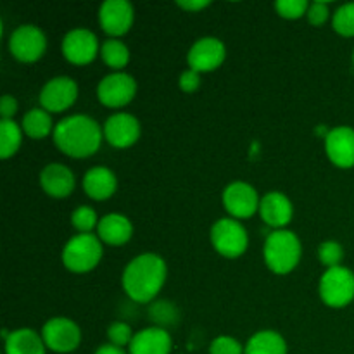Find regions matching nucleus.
<instances>
[{"instance_id": "1a4fd4ad", "label": "nucleus", "mask_w": 354, "mask_h": 354, "mask_svg": "<svg viewBox=\"0 0 354 354\" xmlns=\"http://www.w3.org/2000/svg\"><path fill=\"white\" fill-rule=\"evenodd\" d=\"M41 339L50 351L68 354L78 349L82 342V330L71 318L54 317L41 328Z\"/></svg>"}, {"instance_id": "423d86ee", "label": "nucleus", "mask_w": 354, "mask_h": 354, "mask_svg": "<svg viewBox=\"0 0 354 354\" xmlns=\"http://www.w3.org/2000/svg\"><path fill=\"white\" fill-rule=\"evenodd\" d=\"M318 292L328 308H346L354 301V273L346 266L328 268L322 275Z\"/></svg>"}, {"instance_id": "5701e85b", "label": "nucleus", "mask_w": 354, "mask_h": 354, "mask_svg": "<svg viewBox=\"0 0 354 354\" xmlns=\"http://www.w3.org/2000/svg\"><path fill=\"white\" fill-rule=\"evenodd\" d=\"M244 354H287V342L279 332L259 330L244 346Z\"/></svg>"}, {"instance_id": "4468645a", "label": "nucleus", "mask_w": 354, "mask_h": 354, "mask_svg": "<svg viewBox=\"0 0 354 354\" xmlns=\"http://www.w3.org/2000/svg\"><path fill=\"white\" fill-rule=\"evenodd\" d=\"M133 6L128 0H106L99 9V23L111 38L123 37L133 26Z\"/></svg>"}, {"instance_id": "b1692460", "label": "nucleus", "mask_w": 354, "mask_h": 354, "mask_svg": "<svg viewBox=\"0 0 354 354\" xmlns=\"http://www.w3.org/2000/svg\"><path fill=\"white\" fill-rule=\"evenodd\" d=\"M21 128H23V133L33 138V140H41V138L54 133L55 127L50 113H47L44 107H35V109H30L23 116Z\"/></svg>"}, {"instance_id": "cd10ccee", "label": "nucleus", "mask_w": 354, "mask_h": 354, "mask_svg": "<svg viewBox=\"0 0 354 354\" xmlns=\"http://www.w3.org/2000/svg\"><path fill=\"white\" fill-rule=\"evenodd\" d=\"M99 218L93 207L78 206L71 214V223L80 234H92L93 228L99 227Z\"/></svg>"}, {"instance_id": "39448f33", "label": "nucleus", "mask_w": 354, "mask_h": 354, "mask_svg": "<svg viewBox=\"0 0 354 354\" xmlns=\"http://www.w3.org/2000/svg\"><path fill=\"white\" fill-rule=\"evenodd\" d=\"M211 244L223 258H241L249 245V235L244 225L235 218H221L211 228Z\"/></svg>"}, {"instance_id": "6ab92c4d", "label": "nucleus", "mask_w": 354, "mask_h": 354, "mask_svg": "<svg viewBox=\"0 0 354 354\" xmlns=\"http://www.w3.org/2000/svg\"><path fill=\"white\" fill-rule=\"evenodd\" d=\"M173 341L166 328L147 327L137 332L128 354H171Z\"/></svg>"}, {"instance_id": "dca6fc26", "label": "nucleus", "mask_w": 354, "mask_h": 354, "mask_svg": "<svg viewBox=\"0 0 354 354\" xmlns=\"http://www.w3.org/2000/svg\"><path fill=\"white\" fill-rule=\"evenodd\" d=\"M328 161L341 169L354 168V130L349 127L332 128L325 137Z\"/></svg>"}, {"instance_id": "473e14b6", "label": "nucleus", "mask_w": 354, "mask_h": 354, "mask_svg": "<svg viewBox=\"0 0 354 354\" xmlns=\"http://www.w3.org/2000/svg\"><path fill=\"white\" fill-rule=\"evenodd\" d=\"M209 354H244V346L230 335H220L209 346Z\"/></svg>"}, {"instance_id": "9d476101", "label": "nucleus", "mask_w": 354, "mask_h": 354, "mask_svg": "<svg viewBox=\"0 0 354 354\" xmlns=\"http://www.w3.org/2000/svg\"><path fill=\"white\" fill-rule=\"evenodd\" d=\"M99 52V38L86 28H75L62 38V55L75 66L90 64Z\"/></svg>"}, {"instance_id": "c85d7f7f", "label": "nucleus", "mask_w": 354, "mask_h": 354, "mask_svg": "<svg viewBox=\"0 0 354 354\" xmlns=\"http://www.w3.org/2000/svg\"><path fill=\"white\" fill-rule=\"evenodd\" d=\"M318 259H320L322 265L327 266V270L342 266L341 263L344 259V249L335 241L322 242L320 248H318Z\"/></svg>"}, {"instance_id": "a878e982", "label": "nucleus", "mask_w": 354, "mask_h": 354, "mask_svg": "<svg viewBox=\"0 0 354 354\" xmlns=\"http://www.w3.org/2000/svg\"><path fill=\"white\" fill-rule=\"evenodd\" d=\"M100 57L106 62V66L120 71V69L127 68L128 62H130V50H128V47L121 40L109 38L100 47Z\"/></svg>"}, {"instance_id": "f704fd0d", "label": "nucleus", "mask_w": 354, "mask_h": 354, "mask_svg": "<svg viewBox=\"0 0 354 354\" xmlns=\"http://www.w3.org/2000/svg\"><path fill=\"white\" fill-rule=\"evenodd\" d=\"M178 86L187 93L196 92L201 86V75L197 71H192V69H187L180 75L178 78Z\"/></svg>"}, {"instance_id": "aec40b11", "label": "nucleus", "mask_w": 354, "mask_h": 354, "mask_svg": "<svg viewBox=\"0 0 354 354\" xmlns=\"http://www.w3.org/2000/svg\"><path fill=\"white\" fill-rule=\"evenodd\" d=\"M133 235V225L127 216L120 213H111L100 218L97 227V237L107 245L120 248L124 245Z\"/></svg>"}, {"instance_id": "f03ea898", "label": "nucleus", "mask_w": 354, "mask_h": 354, "mask_svg": "<svg viewBox=\"0 0 354 354\" xmlns=\"http://www.w3.org/2000/svg\"><path fill=\"white\" fill-rule=\"evenodd\" d=\"M52 138L55 147L62 154L83 159L99 151L104 140V131L93 118L85 114H73L55 124Z\"/></svg>"}, {"instance_id": "c9c22d12", "label": "nucleus", "mask_w": 354, "mask_h": 354, "mask_svg": "<svg viewBox=\"0 0 354 354\" xmlns=\"http://www.w3.org/2000/svg\"><path fill=\"white\" fill-rule=\"evenodd\" d=\"M17 113V100L12 95H3L2 102H0V114H2V120H14Z\"/></svg>"}, {"instance_id": "4c0bfd02", "label": "nucleus", "mask_w": 354, "mask_h": 354, "mask_svg": "<svg viewBox=\"0 0 354 354\" xmlns=\"http://www.w3.org/2000/svg\"><path fill=\"white\" fill-rule=\"evenodd\" d=\"M93 354H127V353H124V349L116 348V346H113V344H104V346H100V348L97 349Z\"/></svg>"}, {"instance_id": "bb28decb", "label": "nucleus", "mask_w": 354, "mask_h": 354, "mask_svg": "<svg viewBox=\"0 0 354 354\" xmlns=\"http://www.w3.org/2000/svg\"><path fill=\"white\" fill-rule=\"evenodd\" d=\"M332 28L341 37H354V2L344 3L335 10L332 16Z\"/></svg>"}, {"instance_id": "f3484780", "label": "nucleus", "mask_w": 354, "mask_h": 354, "mask_svg": "<svg viewBox=\"0 0 354 354\" xmlns=\"http://www.w3.org/2000/svg\"><path fill=\"white\" fill-rule=\"evenodd\" d=\"M261 220L275 230H283L292 221L294 206L289 197L282 192H268L259 204Z\"/></svg>"}, {"instance_id": "72a5a7b5", "label": "nucleus", "mask_w": 354, "mask_h": 354, "mask_svg": "<svg viewBox=\"0 0 354 354\" xmlns=\"http://www.w3.org/2000/svg\"><path fill=\"white\" fill-rule=\"evenodd\" d=\"M308 21H310V24H313V26H324L325 23L328 21V17H330V9H328V3L327 2H320V0H317V2H311L310 7H308Z\"/></svg>"}, {"instance_id": "4be33fe9", "label": "nucleus", "mask_w": 354, "mask_h": 354, "mask_svg": "<svg viewBox=\"0 0 354 354\" xmlns=\"http://www.w3.org/2000/svg\"><path fill=\"white\" fill-rule=\"evenodd\" d=\"M47 346L33 328H17L6 339V354H45Z\"/></svg>"}, {"instance_id": "f8f14e48", "label": "nucleus", "mask_w": 354, "mask_h": 354, "mask_svg": "<svg viewBox=\"0 0 354 354\" xmlns=\"http://www.w3.org/2000/svg\"><path fill=\"white\" fill-rule=\"evenodd\" d=\"M78 99V85L69 76L48 80L40 92V104L47 113H64Z\"/></svg>"}, {"instance_id": "ddd939ff", "label": "nucleus", "mask_w": 354, "mask_h": 354, "mask_svg": "<svg viewBox=\"0 0 354 354\" xmlns=\"http://www.w3.org/2000/svg\"><path fill=\"white\" fill-rule=\"evenodd\" d=\"M259 204L261 199L256 189L245 182H234L223 190V206L235 220L251 218L256 211H259Z\"/></svg>"}, {"instance_id": "f257e3e1", "label": "nucleus", "mask_w": 354, "mask_h": 354, "mask_svg": "<svg viewBox=\"0 0 354 354\" xmlns=\"http://www.w3.org/2000/svg\"><path fill=\"white\" fill-rule=\"evenodd\" d=\"M168 266L158 254L145 252L131 259L123 270L121 286L131 301L140 304L152 303L166 283Z\"/></svg>"}, {"instance_id": "e433bc0d", "label": "nucleus", "mask_w": 354, "mask_h": 354, "mask_svg": "<svg viewBox=\"0 0 354 354\" xmlns=\"http://www.w3.org/2000/svg\"><path fill=\"white\" fill-rule=\"evenodd\" d=\"M176 6L180 7V9L187 10V12H199V10L206 9V7H209V2H206V0H185V2H176Z\"/></svg>"}, {"instance_id": "58836bf2", "label": "nucleus", "mask_w": 354, "mask_h": 354, "mask_svg": "<svg viewBox=\"0 0 354 354\" xmlns=\"http://www.w3.org/2000/svg\"><path fill=\"white\" fill-rule=\"evenodd\" d=\"M353 64H354V52H353Z\"/></svg>"}, {"instance_id": "393cba45", "label": "nucleus", "mask_w": 354, "mask_h": 354, "mask_svg": "<svg viewBox=\"0 0 354 354\" xmlns=\"http://www.w3.org/2000/svg\"><path fill=\"white\" fill-rule=\"evenodd\" d=\"M23 128L14 120L0 121V158L9 159L17 154L23 142Z\"/></svg>"}, {"instance_id": "7c9ffc66", "label": "nucleus", "mask_w": 354, "mask_h": 354, "mask_svg": "<svg viewBox=\"0 0 354 354\" xmlns=\"http://www.w3.org/2000/svg\"><path fill=\"white\" fill-rule=\"evenodd\" d=\"M135 334L131 330V327L124 322H114L113 325H109L107 328V339H109V344L116 346V348H130L131 341H133Z\"/></svg>"}, {"instance_id": "412c9836", "label": "nucleus", "mask_w": 354, "mask_h": 354, "mask_svg": "<svg viewBox=\"0 0 354 354\" xmlns=\"http://www.w3.org/2000/svg\"><path fill=\"white\" fill-rule=\"evenodd\" d=\"M118 189L116 175L106 166H95L83 176V190L93 201H107Z\"/></svg>"}, {"instance_id": "7ed1b4c3", "label": "nucleus", "mask_w": 354, "mask_h": 354, "mask_svg": "<svg viewBox=\"0 0 354 354\" xmlns=\"http://www.w3.org/2000/svg\"><path fill=\"white\" fill-rule=\"evenodd\" d=\"M303 245L299 237L290 230H273L266 237L263 248V258L270 272L275 275H287L292 272L301 261Z\"/></svg>"}, {"instance_id": "c756f323", "label": "nucleus", "mask_w": 354, "mask_h": 354, "mask_svg": "<svg viewBox=\"0 0 354 354\" xmlns=\"http://www.w3.org/2000/svg\"><path fill=\"white\" fill-rule=\"evenodd\" d=\"M310 3L306 0H279L275 2V10L280 17L289 21H296L308 14Z\"/></svg>"}, {"instance_id": "a211bd4d", "label": "nucleus", "mask_w": 354, "mask_h": 354, "mask_svg": "<svg viewBox=\"0 0 354 354\" xmlns=\"http://www.w3.org/2000/svg\"><path fill=\"white\" fill-rule=\"evenodd\" d=\"M75 175L68 166L61 162H50L40 171V187L48 197L64 199L75 190Z\"/></svg>"}, {"instance_id": "6e6552de", "label": "nucleus", "mask_w": 354, "mask_h": 354, "mask_svg": "<svg viewBox=\"0 0 354 354\" xmlns=\"http://www.w3.org/2000/svg\"><path fill=\"white\" fill-rule=\"evenodd\" d=\"M135 95H137V82L133 76L123 71L104 76L97 86V97L100 104L109 109L128 106L135 99Z\"/></svg>"}, {"instance_id": "9b49d317", "label": "nucleus", "mask_w": 354, "mask_h": 354, "mask_svg": "<svg viewBox=\"0 0 354 354\" xmlns=\"http://www.w3.org/2000/svg\"><path fill=\"white\" fill-rule=\"evenodd\" d=\"M227 57L225 44L216 37H203L190 47L187 54L189 69L201 73H211L220 68Z\"/></svg>"}, {"instance_id": "0eeeda50", "label": "nucleus", "mask_w": 354, "mask_h": 354, "mask_svg": "<svg viewBox=\"0 0 354 354\" xmlns=\"http://www.w3.org/2000/svg\"><path fill=\"white\" fill-rule=\"evenodd\" d=\"M47 50V37L35 24H21L10 33L9 52L19 62H37Z\"/></svg>"}, {"instance_id": "2f4dec72", "label": "nucleus", "mask_w": 354, "mask_h": 354, "mask_svg": "<svg viewBox=\"0 0 354 354\" xmlns=\"http://www.w3.org/2000/svg\"><path fill=\"white\" fill-rule=\"evenodd\" d=\"M149 315H151V320H154L159 327L162 328V325H171L178 320V311L168 301H159V303H152L151 310H149Z\"/></svg>"}, {"instance_id": "2eb2a0df", "label": "nucleus", "mask_w": 354, "mask_h": 354, "mask_svg": "<svg viewBox=\"0 0 354 354\" xmlns=\"http://www.w3.org/2000/svg\"><path fill=\"white\" fill-rule=\"evenodd\" d=\"M104 140L116 149H128L140 138V121L128 113H116L104 123Z\"/></svg>"}, {"instance_id": "20e7f679", "label": "nucleus", "mask_w": 354, "mask_h": 354, "mask_svg": "<svg viewBox=\"0 0 354 354\" xmlns=\"http://www.w3.org/2000/svg\"><path fill=\"white\" fill-rule=\"evenodd\" d=\"M102 254V241L95 234H78L66 242L62 265L73 273H88L97 268Z\"/></svg>"}]
</instances>
